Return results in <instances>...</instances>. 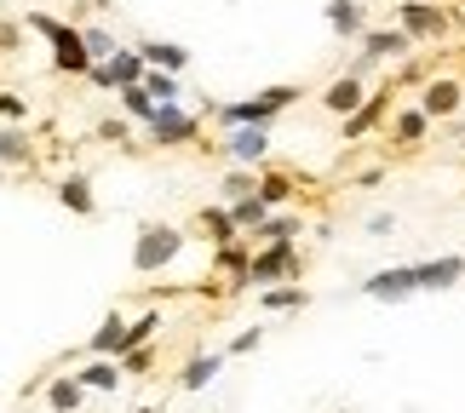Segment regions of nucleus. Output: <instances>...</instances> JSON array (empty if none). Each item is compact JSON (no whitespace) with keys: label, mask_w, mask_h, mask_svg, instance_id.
<instances>
[{"label":"nucleus","mask_w":465,"mask_h":413,"mask_svg":"<svg viewBox=\"0 0 465 413\" xmlns=\"http://www.w3.org/2000/svg\"><path fill=\"white\" fill-rule=\"evenodd\" d=\"M460 81H449V75H442V81H431V86H425V103H420V110L425 115H431V121H442V115H454L460 110Z\"/></svg>","instance_id":"nucleus-11"},{"label":"nucleus","mask_w":465,"mask_h":413,"mask_svg":"<svg viewBox=\"0 0 465 413\" xmlns=\"http://www.w3.org/2000/svg\"><path fill=\"white\" fill-rule=\"evenodd\" d=\"M397 17H402L397 29L408 34V41H437V34H449V24H454V17L442 12V6H431V0H408Z\"/></svg>","instance_id":"nucleus-5"},{"label":"nucleus","mask_w":465,"mask_h":413,"mask_svg":"<svg viewBox=\"0 0 465 413\" xmlns=\"http://www.w3.org/2000/svg\"><path fill=\"white\" fill-rule=\"evenodd\" d=\"M29 24L52 41V64H58L64 75H93V52H86V34H75L69 24H58V17H46V12H29Z\"/></svg>","instance_id":"nucleus-2"},{"label":"nucleus","mask_w":465,"mask_h":413,"mask_svg":"<svg viewBox=\"0 0 465 413\" xmlns=\"http://www.w3.org/2000/svg\"><path fill=\"white\" fill-rule=\"evenodd\" d=\"M230 219H236V230H259L264 224V195H247V202L230 207Z\"/></svg>","instance_id":"nucleus-24"},{"label":"nucleus","mask_w":465,"mask_h":413,"mask_svg":"<svg viewBox=\"0 0 465 413\" xmlns=\"http://www.w3.org/2000/svg\"><path fill=\"white\" fill-rule=\"evenodd\" d=\"M24 110H29V103H24V98H12V93H0V121H24Z\"/></svg>","instance_id":"nucleus-31"},{"label":"nucleus","mask_w":465,"mask_h":413,"mask_svg":"<svg viewBox=\"0 0 465 413\" xmlns=\"http://www.w3.org/2000/svg\"><path fill=\"white\" fill-rule=\"evenodd\" d=\"M368 293L380 299V304H397V299H408V293H420V270H414V264L380 270V276H368Z\"/></svg>","instance_id":"nucleus-8"},{"label":"nucleus","mask_w":465,"mask_h":413,"mask_svg":"<svg viewBox=\"0 0 465 413\" xmlns=\"http://www.w3.org/2000/svg\"><path fill=\"white\" fill-rule=\"evenodd\" d=\"M385 110H391V93H373V98L362 103V110H356V115L345 121V138H362L368 127H380V115H385Z\"/></svg>","instance_id":"nucleus-17"},{"label":"nucleus","mask_w":465,"mask_h":413,"mask_svg":"<svg viewBox=\"0 0 465 413\" xmlns=\"http://www.w3.org/2000/svg\"><path fill=\"white\" fill-rule=\"evenodd\" d=\"M454 138H460V150H465V127H460V133H454Z\"/></svg>","instance_id":"nucleus-34"},{"label":"nucleus","mask_w":465,"mask_h":413,"mask_svg":"<svg viewBox=\"0 0 465 413\" xmlns=\"http://www.w3.org/2000/svg\"><path fill=\"white\" fill-rule=\"evenodd\" d=\"M81 397H86V385L75 379V373H69V379H58V385H46V402L58 408V413H75V408H81Z\"/></svg>","instance_id":"nucleus-20"},{"label":"nucleus","mask_w":465,"mask_h":413,"mask_svg":"<svg viewBox=\"0 0 465 413\" xmlns=\"http://www.w3.org/2000/svg\"><path fill=\"white\" fill-rule=\"evenodd\" d=\"M259 195H264V207H271V202H288V195H293V184H288V178H264V184H259Z\"/></svg>","instance_id":"nucleus-28"},{"label":"nucleus","mask_w":465,"mask_h":413,"mask_svg":"<svg viewBox=\"0 0 465 413\" xmlns=\"http://www.w3.org/2000/svg\"><path fill=\"white\" fill-rule=\"evenodd\" d=\"M425 127H431V115H425V110H402L391 133H397V143H420V138H425Z\"/></svg>","instance_id":"nucleus-22"},{"label":"nucleus","mask_w":465,"mask_h":413,"mask_svg":"<svg viewBox=\"0 0 465 413\" xmlns=\"http://www.w3.org/2000/svg\"><path fill=\"white\" fill-rule=\"evenodd\" d=\"M259 236H264V241H293V236H299V219H293V212H282V219H264Z\"/></svg>","instance_id":"nucleus-27"},{"label":"nucleus","mask_w":465,"mask_h":413,"mask_svg":"<svg viewBox=\"0 0 465 413\" xmlns=\"http://www.w3.org/2000/svg\"><path fill=\"white\" fill-rule=\"evenodd\" d=\"M195 127H202L195 115H184L178 103H161L155 121H150V138H155V143H184V138H195Z\"/></svg>","instance_id":"nucleus-9"},{"label":"nucleus","mask_w":465,"mask_h":413,"mask_svg":"<svg viewBox=\"0 0 465 413\" xmlns=\"http://www.w3.org/2000/svg\"><path fill=\"white\" fill-rule=\"evenodd\" d=\"M127 350H133V321L121 316V310H110V316H104V328L86 339V356H93V362H121Z\"/></svg>","instance_id":"nucleus-4"},{"label":"nucleus","mask_w":465,"mask_h":413,"mask_svg":"<svg viewBox=\"0 0 465 413\" xmlns=\"http://www.w3.org/2000/svg\"><path fill=\"white\" fill-rule=\"evenodd\" d=\"M144 75H150L144 52H115L110 64L93 69V81H98V86H115V93H127V86H144Z\"/></svg>","instance_id":"nucleus-6"},{"label":"nucleus","mask_w":465,"mask_h":413,"mask_svg":"<svg viewBox=\"0 0 465 413\" xmlns=\"http://www.w3.org/2000/svg\"><path fill=\"white\" fill-rule=\"evenodd\" d=\"M328 29L356 41V34H362V6H356V0H328Z\"/></svg>","instance_id":"nucleus-15"},{"label":"nucleus","mask_w":465,"mask_h":413,"mask_svg":"<svg viewBox=\"0 0 465 413\" xmlns=\"http://www.w3.org/2000/svg\"><path fill=\"white\" fill-rule=\"evenodd\" d=\"M224 190L236 195V202H247V195H259V190H253V178H247V172H230V178H224Z\"/></svg>","instance_id":"nucleus-29"},{"label":"nucleus","mask_w":465,"mask_h":413,"mask_svg":"<svg viewBox=\"0 0 465 413\" xmlns=\"http://www.w3.org/2000/svg\"><path fill=\"white\" fill-rule=\"evenodd\" d=\"M322 103H328L333 115H345V121H351V115H356V110H362V103H368V98H362V81H356V75L333 81V86H328V98H322Z\"/></svg>","instance_id":"nucleus-12"},{"label":"nucleus","mask_w":465,"mask_h":413,"mask_svg":"<svg viewBox=\"0 0 465 413\" xmlns=\"http://www.w3.org/2000/svg\"><path fill=\"white\" fill-rule=\"evenodd\" d=\"M299 98V86H271V93H259V98H242V103H224L219 121L230 133H264L271 121L288 110V103Z\"/></svg>","instance_id":"nucleus-1"},{"label":"nucleus","mask_w":465,"mask_h":413,"mask_svg":"<svg viewBox=\"0 0 465 413\" xmlns=\"http://www.w3.org/2000/svg\"><path fill=\"white\" fill-rule=\"evenodd\" d=\"M454 29H460V34H465V12H460V17H454Z\"/></svg>","instance_id":"nucleus-33"},{"label":"nucleus","mask_w":465,"mask_h":413,"mask_svg":"<svg viewBox=\"0 0 465 413\" xmlns=\"http://www.w3.org/2000/svg\"><path fill=\"white\" fill-rule=\"evenodd\" d=\"M299 264H305V259H299V247H293V241H271L264 253H253V276H247V281H282V276H299Z\"/></svg>","instance_id":"nucleus-7"},{"label":"nucleus","mask_w":465,"mask_h":413,"mask_svg":"<svg viewBox=\"0 0 465 413\" xmlns=\"http://www.w3.org/2000/svg\"><path fill=\"white\" fill-rule=\"evenodd\" d=\"M29 138L24 133H0V161H12V167H29Z\"/></svg>","instance_id":"nucleus-25"},{"label":"nucleus","mask_w":465,"mask_h":413,"mask_svg":"<svg viewBox=\"0 0 465 413\" xmlns=\"http://www.w3.org/2000/svg\"><path fill=\"white\" fill-rule=\"evenodd\" d=\"M138 52H144V64H150V69H167V75H178V69L190 64V52H184V46H173V41H144Z\"/></svg>","instance_id":"nucleus-14"},{"label":"nucleus","mask_w":465,"mask_h":413,"mask_svg":"<svg viewBox=\"0 0 465 413\" xmlns=\"http://www.w3.org/2000/svg\"><path fill=\"white\" fill-rule=\"evenodd\" d=\"M75 379L86 390H121V385H127V373H121V362H86Z\"/></svg>","instance_id":"nucleus-16"},{"label":"nucleus","mask_w":465,"mask_h":413,"mask_svg":"<svg viewBox=\"0 0 465 413\" xmlns=\"http://www.w3.org/2000/svg\"><path fill=\"white\" fill-rule=\"evenodd\" d=\"M138 413H155V408H138Z\"/></svg>","instance_id":"nucleus-35"},{"label":"nucleus","mask_w":465,"mask_h":413,"mask_svg":"<svg viewBox=\"0 0 465 413\" xmlns=\"http://www.w3.org/2000/svg\"><path fill=\"white\" fill-rule=\"evenodd\" d=\"M264 310H305L311 293H299V287H271V293H259Z\"/></svg>","instance_id":"nucleus-21"},{"label":"nucleus","mask_w":465,"mask_h":413,"mask_svg":"<svg viewBox=\"0 0 465 413\" xmlns=\"http://www.w3.org/2000/svg\"><path fill=\"white\" fill-rule=\"evenodd\" d=\"M144 368H150V345H138V350L121 356V373H144Z\"/></svg>","instance_id":"nucleus-30"},{"label":"nucleus","mask_w":465,"mask_h":413,"mask_svg":"<svg viewBox=\"0 0 465 413\" xmlns=\"http://www.w3.org/2000/svg\"><path fill=\"white\" fill-rule=\"evenodd\" d=\"M230 155H236V161H247V167H253V161L264 155V133H230Z\"/></svg>","instance_id":"nucleus-23"},{"label":"nucleus","mask_w":465,"mask_h":413,"mask_svg":"<svg viewBox=\"0 0 465 413\" xmlns=\"http://www.w3.org/2000/svg\"><path fill=\"white\" fill-rule=\"evenodd\" d=\"M414 270H420L425 293H437V287H454L465 276V259H431V264H414Z\"/></svg>","instance_id":"nucleus-13"},{"label":"nucleus","mask_w":465,"mask_h":413,"mask_svg":"<svg viewBox=\"0 0 465 413\" xmlns=\"http://www.w3.org/2000/svg\"><path fill=\"white\" fill-rule=\"evenodd\" d=\"M178 247H184V236H178L173 224H150V230H138L133 270H161V264H173V259H178Z\"/></svg>","instance_id":"nucleus-3"},{"label":"nucleus","mask_w":465,"mask_h":413,"mask_svg":"<svg viewBox=\"0 0 465 413\" xmlns=\"http://www.w3.org/2000/svg\"><path fill=\"white\" fill-rule=\"evenodd\" d=\"M219 362L224 356H195V362L184 368V379H178V390H207L213 379H219Z\"/></svg>","instance_id":"nucleus-18"},{"label":"nucleus","mask_w":465,"mask_h":413,"mask_svg":"<svg viewBox=\"0 0 465 413\" xmlns=\"http://www.w3.org/2000/svg\"><path fill=\"white\" fill-rule=\"evenodd\" d=\"M402 52H408V34H402V29H368V34H362V58H368V64L402 58Z\"/></svg>","instance_id":"nucleus-10"},{"label":"nucleus","mask_w":465,"mask_h":413,"mask_svg":"<svg viewBox=\"0 0 465 413\" xmlns=\"http://www.w3.org/2000/svg\"><path fill=\"white\" fill-rule=\"evenodd\" d=\"M144 93H150L155 103H173V98H178V81L167 75V69H150V75H144Z\"/></svg>","instance_id":"nucleus-26"},{"label":"nucleus","mask_w":465,"mask_h":413,"mask_svg":"<svg viewBox=\"0 0 465 413\" xmlns=\"http://www.w3.org/2000/svg\"><path fill=\"white\" fill-rule=\"evenodd\" d=\"M58 202L69 207V212H81V219H86V212H93L98 202H93V184H86V178L75 172V178H64V190H58Z\"/></svg>","instance_id":"nucleus-19"},{"label":"nucleus","mask_w":465,"mask_h":413,"mask_svg":"<svg viewBox=\"0 0 465 413\" xmlns=\"http://www.w3.org/2000/svg\"><path fill=\"white\" fill-rule=\"evenodd\" d=\"M259 339H264L259 328H247L242 339H230V356H247V350H259Z\"/></svg>","instance_id":"nucleus-32"}]
</instances>
